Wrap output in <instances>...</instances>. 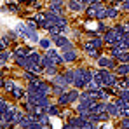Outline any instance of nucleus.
<instances>
[{"label": "nucleus", "mask_w": 129, "mask_h": 129, "mask_svg": "<svg viewBox=\"0 0 129 129\" xmlns=\"http://www.w3.org/2000/svg\"><path fill=\"white\" fill-rule=\"evenodd\" d=\"M54 40H56V44H58V45H61V47H68V49L72 47V45L68 44V40H66V39H63V37H54Z\"/></svg>", "instance_id": "obj_1"}, {"label": "nucleus", "mask_w": 129, "mask_h": 129, "mask_svg": "<svg viewBox=\"0 0 129 129\" xmlns=\"http://www.w3.org/2000/svg\"><path fill=\"white\" fill-rule=\"evenodd\" d=\"M100 64H101L103 68H105V66H107V68L115 66V64H113V61H112V59H107V58H101V59H100Z\"/></svg>", "instance_id": "obj_2"}, {"label": "nucleus", "mask_w": 129, "mask_h": 129, "mask_svg": "<svg viewBox=\"0 0 129 129\" xmlns=\"http://www.w3.org/2000/svg\"><path fill=\"white\" fill-rule=\"evenodd\" d=\"M47 56H49V58H51V59H52V61H54L56 64L61 63V58H59V56H58V54H56L54 51H49V52H47Z\"/></svg>", "instance_id": "obj_3"}, {"label": "nucleus", "mask_w": 129, "mask_h": 129, "mask_svg": "<svg viewBox=\"0 0 129 129\" xmlns=\"http://www.w3.org/2000/svg\"><path fill=\"white\" fill-rule=\"evenodd\" d=\"M63 59L64 61H73V59H75V52H73V51H66L63 54Z\"/></svg>", "instance_id": "obj_4"}, {"label": "nucleus", "mask_w": 129, "mask_h": 129, "mask_svg": "<svg viewBox=\"0 0 129 129\" xmlns=\"http://www.w3.org/2000/svg\"><path fill=\"white\" fill-rule=\"evenodd\" d=\"M107 110L112 113V115H117V113H120V110L117 108V105H107Z\"/></svg>", "instance_id": "obj_5"}, {"label": "nucleus", "mask_w": 129, "mask_h": 129, "mask_svg": "<svg viewBox=\"0 0 129 129\" xmlns=\"http://www.w3.org/2000/svg\"><path fill=\"white\" fill-rule=\"evenodd\" d=\"M68 7H70V9H73V11H80V7H82V5H80V4H77L75 0H70V2H68Z\"/></svg>", "instance_id": "obj_6"}, {"label": "nucleus", "mask_w": 129, "mask_h": 129, "mask_svg": "<svg viewBox=\"0 0 129 129\" xmlns=\"http://www.w3.org/2000/svg\"><path fill=\"white\" fill-rule=\"evenodd\" d=\"M16 54H18L19 58H21V56H28V49H26V47H19Z\"/></svg>", "instance_id": "obj_7"}, {"label": "nucleus", "mask_w": 129, "mask_h": 129, "mask_svg": "<svg viewBox=\"0 0 129 129\" xmlns=\"http://www.w3.org/2000/svg\"><path fill=\"white\" fill-rule=\"evenodd\" d=\"M119 73H129V64H120L119 66Z\"/></svg>", "instance_id": "obj_8"}, {"label": "nucleus", "mask_w": 129, "mask_h": 129, "mask_svg": "<svg viewBox=\"0 0 129 129\" xmlns=\"http://www.w3.org/2000/svg\"><path fill=\"white\" fill-rule=\"evenodd\" d=\"M107 16L108 18H115V16H117V11L110 7V9H107Z\"/></svg>", "instance_id": "obj_9"}, {"label": "nucleus", "mask_w": 129, "mask_h": 129, "mask_svg": "<svg viewBox=\"0 0 129 129\" xmlns=\"http://www.w3.org/2000/svg\"><path fill=\"white\" fill-rule=\"evenodd\" d=\"M14 96H16V98H21L23 91H21V89H14Z\"/></svg>", "instance_id": "obj_10"}, {"label": "nucleus", "mask_w": 129, "mask_h": 129, "mask_svg": "<svg viewBox=\"0 0 129 129\" xmlns=\"http://www.w3.org/2000/svg\"><path fill=\"white\" fill-rule=\"evenodd\" d=\"M47 112H49L51 115H56V113H58V110H56L54 107H49V108H47Z\"/></svg>", "instance_id": "obj_11"}, {"label": "nucleus", "mask_w": 129, "mask_h": 129, "mask_svg": "<svg viewBox=\"0 0 129 129\" xmlns=\"http://www.w3.org/2000/svg\"><path fill=\"white\" fill-rule=\"evenodd\" d=\"M92 45H94V47H101V40H100V39H94V40H92Z\"/></svg>", "instance_id": "obj_12"}, {"label": "nucleus", "mask_w": 129, "mask_h": 129, "mask_svg": "<svg viewBox=\"0 0 129 129\" xmlns=\"http://www.w3.org/2000/svg\"><path fill=\"white\" fill-rule=\"evenodd\" d=\"M4 86H5V89H7V91H11V89H14V86H12V82H5Z\"/></svg>", "instance_id": "obj_13"}, {"label": "nucleus", "mask_w": 129, "mask_h": 129, "mask_svg": "<svg viewBox=\"0 0 129 129\" xmlns=\"http://www.w3.org/2000/svg\"><path fill=\"white\" fill-rule=\"evenodd\" d=\"M120 96H122V98H124L126 101H129V91H124V92H122Z\"/></svg>", "instance_id": "obj_14"}, {"label": "nucleus", "mask_w": 129, "mask_h": 129, "mask_svg": "<svg viewBox=\"0 0 129 129\" xmlns=\"http://www.w3.org/2000/svg\"><path fill=\"white\" fill-rule=\"evenodd\" d=\"M122 126H124V127H129V117H126V119L122 120Z\"/></svg>", "instance_id": "obj_15"}, {"label": "nucleus", "mask_w": 129, "mask_h": 129, "mask_svg": "<svg viewBox=\"0 0 129 129\" xmlns=\"http://www.w3.org/2000/svg\"><path fill=\"white\" fill-rule=\"evenodd\" d=\"M47 73H49V75H54L56 72H54V68H51V66H47Z\"/></svg>", "instance_id": "obj_16"}, {"label": "nucleus", "mask_w": 129, "mask_h": 129, "mask_svg": "<svg viewBox=\"0 0 129 129\" xmlns=\"http://www.w3.org/2000/svg\"><path fill=\"white\" fill-rule=\"evenodd\" d=\"M40 45H42V47H49V40H42Z\"/></svg>", "instance_id": "obj_17"}, {"label": "nucleus", "mask_w": 129, "mask_h": 129, "mask_svg": "<svg viewBox=\"0 0 129 129\" xmlns=\"http://www.w3.org/2000/svg\"><path fill=\"white\" fill-rule=\"evenodd\" d=\"M124 9H127V11H129V2H124Z\"/></svg>", "instance_id": "obj_18"}, {"label": "nucleus", "mask_w": 129, "mask_h": 129, "mask_svg": "<svg viewBox=\"0 0 129 129\" xmlns=\"http://www.w3.org/2000/svg\"><path fill=\"white\" fill-rule=\"evenodd\" d=\"M126 86H127V87H129V80H126Z\"/></svg>", "instance_id": "obj_19"}]
</instances>
